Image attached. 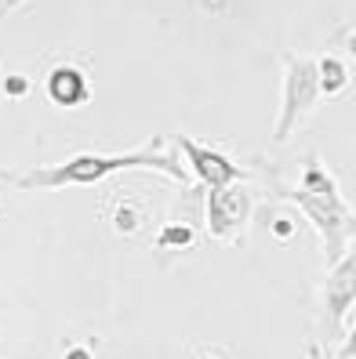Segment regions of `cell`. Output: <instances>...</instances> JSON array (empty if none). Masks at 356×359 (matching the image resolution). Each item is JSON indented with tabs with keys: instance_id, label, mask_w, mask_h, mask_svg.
Listing matches in <instances>:
<instances>
[{
	"instance_id": "cell-1",
	"label": "cell",
	"mask_w": 356,
	"mask_h": 359,
	"mask_svg": "<svg viewBox=\"0 0 356 359\" xmlns=\"http://www.w3.org/2000/svg\"><path fill=\"white\" fill-rule=\"evenodd\" d=\"M295 200L302 203V210L312 218V225L320 229L327 265H338L342 255H345L349 232L356 229V218L349 215V207L342 203L338 189H334V182L327 178V171H324L320 163H309L305 171H302V189L295 193Z\"/></svg>"
},
{
	"instance_id": "cell-2",
	"label": "cell",
	"mask_w": 356,
	"mask_h": 359,
	"mask_svg": "<svg viewBox=\"0 0 356 359\" xmlns=\"http://www.w3.org/2000/svg\"><path fill=\"white\" fill-rule=\"evenodd\" d=\"M124 167H160V171L175 175L178 182H185V171L178 167V160H167V156H153V153H131V156H73L66 160L55 171H37V175H26L18 178V185L29 189V185H44V189H55V185H91V182H102L113 171H124Z\"/></svg>"
},
{
	"instance_id": "cell-3",
	"label": "cell",
	"mask_w": 356,
	"mask_h": 359,
	"mask_svg": "<svg viewBox=\"0 0 356 359\" xmlns=\"http://www.w3.org/2000/svg\"><path fill=\"white\" fill-rule=\"evenodd\" d=\"M320 98V80H317V62L295 58L287 69V88H284V109L277 120V142L291 135V128L298 123L302 113H309Z\"/></svg>"
},
{
	"instance_id": "cell-4",
	"label": "cell",
	"mask_w": 356,
	"mask_h": 359,
	"mask_svg": "<svg viewBox=\"0 0 356 359\" xmlns=\"http://www.w3.org/2000/svg\"><path fill=\"white\" fill-rule=\"evenodd\" d=\"M247 218V193L233 185H222L207 193V232L215 240H229Z\"/></svg>"
},
{
	"instance_id": "cell-5",
	"label": "cell",
	"mask_w": 356,
	"mask_h": 359,
	"mask_svg": "<svg viewBox=\"0 0 356 359\" xmlns=\"http://www.w3.org/2000/svg\"><path fill=\"white\" fill-rule=\"evenodd\" d=\"M356 302V250L338 262V265H331V276L324 283V305H327V323L338 330V323L345 320V312L349 305Z\"/></svg>"
},
{
	"instance_id": "cell-6",
	"label": "cell",
	"mask_w": 356,
	"mask_h": 359,
	"mask_svg": "<svg viewBox=\"0 0 356 359\" xmlns=\"http://www.w3.org/2000/svg\"><path fill=\"white\" fill-rule=\"evenodd\" d=\"M178 145L185 149V156H190V163H193V171L204 178L207 189H222V185H233V182L244 178V171H240L233 160H225V156L215 153V149H204V145H197L193 138L178 135Z\"/></svg>"
},
{
	"instance_id": "cell-7",
	"label": "cell",
	"mask_w": 356,
	"mask_h": 359,
	"mask_svg": "<svg viewBox=\"0 0 356 359\" xmlns=\"http://www.w3.org/2000/svg\"><path fill=\"white\" fill-rule=\"evenodd\" d=\"M88 95H91V83L77 66H55L48 73V98L55 105H66L70 109V105H80Z\"/></svg>"
},
{
	"instance_id": "cell-8",
	"label": "cell",
	"mask_w": 356,
	"mask_h": 359,
	"mask_svg": "<svg viewBox=\"0 0 356 359\" xmlns=\"http://www.w3.org/2000/svg\"><path fill=\"white\" fill-rule=\"evenodd\" d=\"M317 80H320V98L338 95L342 88H349V69H345V62L334 58V55H324V58L317 62Z\"/></svg>"
},
{
	"instance_id": "cell-9",
	"label": "cell",
	"mask_w": 356,
	"mask_h": 359,
	"mask_svg": "<svg viewBox=\"0 0 356 359\" xmlns=\"http://www.w3.org/2000/svg\"><path fill=\"white\" fill-rule=\"evenodd\" d=\"M193 240H197V229H193V225H185V222L164 225V229H160V236H157V243L167 247V250H185V247H193Z\"/></svg>"
},
{
	"instance_id": "cell-10",
	"label": "cell",
	"mask_w": 356,
	"mask_h": 359,
	"mask_svg": "<svg viewBox=\"0 0 356 359\" xmlns=\"http://www.w3.org/2000/svg\"><path fill=\"white\" fill-rule=\"evenodd\" d=\"M117 225H120L124 232L138 229V210H135V207H120V210H117Z\"/></svg>"
},
{
	"instance_id": "cell-11",
	"label": "cell",
	"mask_w": 356,
	"mask_h": 359,
	"mask_svg": "<svg viewBox=\"0 0 356 359\" xmlns=\"http://www.w3.org/2000/svg\"><path fill=\"white\" fill-rule=\"evenodd\" d=\"M273 236H277V240L295 236V218H277V222H273Z\"/></svg>"
},
{
	"instance_id": "cell-12",
	"label": "cell",
	"mask_w": 356,
	"mask_h": 359,
	"mask_svg": "<svg viewBox=\"0 0 356 359\" xmlns=\"http://www.w3.org/2000/svg\"><path fill=\"white\" fill-rule=\"evenodd\" d=\"M26 88H29V83H26L22 76H11V80H8V95H22Z\"/></svg>"
},
{
	"instance_id": "cell-13",
	"label": "cell",
	"mask_w": 356,
	"mask_h": 359,
	"mask_svg": "<svg viewBox=\"0 0 356 359\" xmlns=\"http://www.w3.org/2000/svg\"><path fill=\"white\" fill-rule=\"evenodd\" d=\"M66 359H91V352H88V348H70Z\"/></svg>"
},
{
	"instance_id": "cell-14",
	"label": "cell",
	"mask_w": 356,
	"mask_h": 359,
	"mask_svg": "<svg viewBox=\"0 0 356 359\" xmlns=\"http://www.w3.org/2000/svg\"><path fill=\"white\" fill-rule=\"evenodd\" d=\"M197 359H222V355H218V352H200Z\"/></svg>"
},
{
	"instance_id": "cell-15",
	"label": "cell",
	"mask_w": 356,
	"mask_h": 359,
	"mask_svg": "<svg viewBox=\"0 0 356 359\" xmlns=\"http://www.w3.org/2000/svg\"><path fill=\"white\" fill-rule=\"evenodd\" d=\"M349 51H352V58H356V33L349 36Z\"/></svg>"
}]
</instances>
